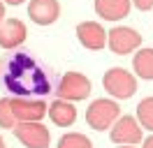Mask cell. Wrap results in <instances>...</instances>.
I'll use <instances>...</instances> for the list:
<instances>
[{"label":"cell","mask_w":153,"mask_h":148,"mask_svg":"<svg viewBox=\"0 0 153 148\" xmlns=\"http://www.w3.org/2000/svg\"><path fill=\"white\" fill-rule=\"evenodd\" d=\"M118 148H134V146H118Z\"/></svg>","instance_id":"obj_22"},{"label":"cell","mask_w":153,"mask_h":148,"mask_svg":"<svg viewBox=\"0 0 153 148\" xmlns=\"http://www.w3.org/2000/svg\"><path fill=\"white\" fill-rule=\"evenodd\" d=\"M56 95L58 100H67V102H81L91 95V79L81 72H67L60 76V81L56 86Z\"/></svg>","instance_id":"obj_3"},{"label":"cell","mask_w":153,"mask_h":148,"mask_svg":"<svg viewBox=\"0 0 153 148\" xmlns=\"http://www.w3.org/2000/svg\"><path fill=\"white\" fill-rule=\"evenodd\" d=\"M2 21H5V2L0 0V23H2Z\"/></svg>","instance_id":"obj_19"},{"label":"cell","mask_w":153,"mask_h":148,"mask_svg":"<svg viewBox=\"0 0 153 148\" xmlns=\"http://www.w3.org/2000/svg\"><path fill=\"white\" fill-rule=\"evenodd\" d=\"M118 118H121V107H118L116 100L100 97V100H93L86 109V123L97 132L111 130Z\"/></svg>","instance_id":"obj_1"},{"label":"cell","mask_w":153,"mask_h":148,"mask_svg":"<svg viewBox=\"0 0 153 148\" xmlns=\"http://www.w3.org/2000/svg\"><path fill=\"white\" fill-rule=\"evenodd\" d=\"M132 70L144 81H153V49L144 46L132 56Z\"/></svg>","instance_id":"obj_13"},{"label":"cell","mask_w":153,"mask_h":148,"mask_svg":"<svg viewBox=\"0 0 153 148\" xmlns=\"http://www.w3.org/2000/svg\"><path fill=\"white\" fill-rule=\"evenodd\" d=\"M76 37H79V44L84 49L100 51V49H105L107 39H109V33L97 21H84V23L76 26Z\"/></svg>","instance_id":"obj_8"},{"label":"cell","mask_w":153,"mask_h":148,"mask_svg":"<svg viewBox=\"0 0 153 148\" xmlns=\"http://www.w3.org/2000/svg\"><path fill=\"white\" fill-rule=\"evenodd\" d=\"M16 123H42L49 116V104L44 100H30V97H10Z\"/></svg>","instance_id":"obj_6"},{"label":"cell","mask_w":153,"mask_h":148,"mask_svg":"<svg viewBox=\"0 0 153 148\" xmlns=\"http://www.w3.org/2000/svg\"><path fill=\"white\" fill-rule=\"evenodd\" d=\"M102 86L114 100H130L137 92V76L125 67H109L102 76Z\"/></svg>","instance_id":"obj_2"},{"label":"cell","mask_w":153,"mask_h":148,"mask_svg":"<svg viewBox=\"0 0 153 148\" xmlns=\"http://www.w3.org/2000/svg\"><path fill=\"white\" fill-rule=\"evenodd\" d=\"M137 120L144 130H149L153 134V97H144L137 104Z\"/></svg>","instance_id":"obj_14"},{"label":"cell","mask_w":153,"mask_h":148,"mask_svg":"<svg viewBox=\"0 0 153 148\" xmlns=\"http://www.w3.org/2000/svg\"><path fill=\"white\" fill-rule=\"evenodd\" d=\"M28 16L37 26H51L60 16V2L58 0H30Z\"/></svg>","instance_id":"obj_9"},{"label":"cell","mask_w":153,"mask_h":148,"mask_svg":"<svg viewBox=\"0 0 153 148\" xmlns=\"http://www.w3.org/2000/svg\"><path fill=\"white\" fill-rule=\"evenodd\" d=\"M2 2H5V5H14V7H16V5H21L23 0H2Z\"/></svg>","instance_id":"obj_20"},{"label":"cell","mask_w":153,"mask_h":148,"mask_svg":"<svg viewBox=\"0 0 153 148\" xmlns=\"http://www.w3.org/2000/svg\"><path fill=\"white\" fill-rule=\"evenodd\" d=\"M107 46H109L116 56L134 53V51H139V49H142V35H139L134 28L116 26V28H111V30H109Z\"/></svg>","instance_id":"obj_5"},{"label":"cell","mask_w":153,"mask_h":148,"mask_svg":"<svg viewBox=\"0 0 153 148\" xmlns=\"http://www.w3.org/2000/svg\"><path fill=\"white\" fill-rule=\"evenodd\" d=\"M19 125L14 109H12V100L10 97H0V127L2 130H14Z\"/></svg>","instance_id":"obj_16"},{"label":"cell","mask_w":153,"mask_h":148,"mask_svg":"<svg viewBox=\"0 0 153 148\" xmlns=\"http://www.w3.org/2000/svg\"><path fill=\"white\" fill-rule=\"evenodd\" d=\"M58 148H93V144L81 132H67L58 139Z\"/></svg>","instance_id":"obj_15"},{"label":"cell","mask_w":153,"mask_h":148,"mask_svg":"<svg viewBox=\"0 0 153 148\" xmlns=\"http://www.w3.org/2000/svg\"><path fill=\"white\" fill-rule=\"evenodd\" d=\"M28 30L21 18H5L0 23V46L2 49H16L26 42Z\"/></svg>","instance_id":"obj_10"},{"label":"cell","mask_w":153,"mask_h":148,"mask_svg":"<svg viewBox=\"0 0 153 148\" xmlns=\"http://www.w3.org/2000/svg\"><path fill=\"white\" fill-rule=\"evenodd\" d=\"M0 148H5V139L0 137Z\"/></svg>","instance_id":"obj_21"},{"label":"cell","mask_w":153,"mask_h":148,"mask_svg":"<svg viewBox=\"0 0 153 148\" xmlns=\"http://www.w3.org/2000/svg\"><path fill=\"white\" fill-rule=\"evenodd\" d=\"M49 118L58 127H70L76 120V109H74V104L67 100H53L49 104Z\"/></svg>","instance_id":"obj_12"},{"label":"cell","mask_w":153,"mask_h":148,"mask_svg":"<svg viewBox=\"0 0 153 148\" xmlns=\"http://www.w3.org/2000/svg\"><path fill=\"white\" fill-rule=\"evenodd\" d=\"M132 5L139 12H149V9H153V0H132Z\"/></svg>","instance_id":"obj_17"},{"label":"cell","mask_w":153,"mask_h":148,"mask_svg":"<svg viewBox=\"0 0 153 148\" xmlns=\"http://www.w3.org/2000/svg\"><path fill=\"white\" fill-rule=\"evenodd\" d=\"M142 148H153V134H149V137L142 141Z\"/></svg>","instance_id":"obj_18"},{"label":"cell","mask_w":153,"mask_h":148,"mask_svg":"<svg viewBox=\"0 0 153 148\" xmlns=\"http://www.w3.org/2000/svg\"><path fill=\"white\" fill-rule=\"evenodd\" d=\"M132 0H95V14L105 21H121L130 14Z\"/></svg>","instance_id":"obj_11"},{"label":"cell","mask_w":153,"mask_h":148,"mask_svg":"<svg viewBox=\"0 0 153 148\" xmlns=\"http://www.w3.org/2000/svg\"><path fill=\"white\" fill-rule=\"evenodd\" d=\"M12 132L26 148H49L51 144V132L42 123H19Z\"/></svg>","instance_id":"obj_7"},{"label":"cell","mask_w":153,"mask_h":148,"mask_svg":"<svg viewBox=\"0 0 153 148\" xmlns=\"http://www.w3.org/2000/svg\"><path fill=\"white\" fill-rule=\"evenodd\" d=\"M109 137L118 146H137L144 141V127L139 125L137 116H121L109 130Z\"/></svg>","instance_id":"obj_4"}]
</instances>
